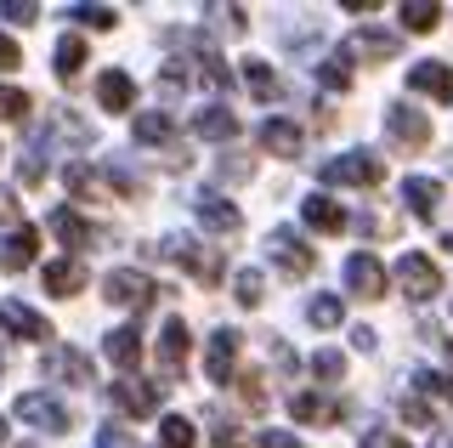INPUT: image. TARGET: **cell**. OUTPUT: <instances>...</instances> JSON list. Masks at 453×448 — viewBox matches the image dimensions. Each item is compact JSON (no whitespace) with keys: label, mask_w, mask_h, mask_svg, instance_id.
Masks as SVG:
<instances>
[{"label":"cell","mask_w":453,"mask_h":448,"mask_svg":"<svg viewBox=\"0 0 453 448\" xmlns=\"http://www.w3.org/2000/svg\"><path fill=\"white\" fill-rule=\"evenodd\" d=\"M159 437H165V448H193V443H198V426H193L188 414H170Z\"/></svg>","instance_id":"31"},{"label":"cell","mask_w":453,"mask_h":448,"mask_svg":"<svg viewBox=\"0 0 453 448\" xmlns=\"http://www.w3.org/2000/svg\"><path fill=\"white\" fill-rule=\"evenodd\" d=\"M103 352H108L113 363H119V369H136V358H142V335H136V324H119V329H108Z\"/></svg>","instance_id":"21"},{"label":"cell","mask_w":453,"mask_h":448,"mask_svg":"<svg viewBox=\"0 0 453 448\" xmlns=\"http://www.w3.org/2000/svg\"><path fill=\"white\" fill-rule=\"evenodd\" d=\"M188 352H193V329L181 324V318H170V324L159 329V375H165V381H170V375H181Z\"/></svg>","instance_id":"8"},{"label":"cell","mask_w":453,"mask_h":448,"mask_svg":"<svg viewBox=\"0 0 453 448\" xmlns=\"http://www.w3.org/2000/svg\"><path fill=\"white\" fill-rule=\"evenodd\" d=\"M380 176H386V165L374 153H340L318 171V182H329V188H380Z\"/></svg>","instance_id":"1"},{"label":"cell","mask_w":453,"mask_h":448,"mask_svg":"<svg viewBox=\"0 0 453 448\" xmlns=\"http://www.w3.org/2000/svg\"><path fill=\"white\" fill-rule=\"evenodd\" d=\"M363 58V63H391L396 58V35H380V29H357L346 40V63Z\"/></svg>","instance_id":"18"},{"label":"cell","mask_w":453,"mask_h":448,"mask_svg":"<svg viewBox=\"0 0 453 448\" xmlns=\"http://www.w3.org/2000/svg\"><path fill=\"white\" fill-rule=\"evenodd\" d=\"M318 86L351 91V68H346V58H323V63H318Z\"/></svg>","instance_id":"32"},{"label":"cell","mask_w":453,"mask_h":448,"mask_svg":"<svg viewBox=\"0 0 453 448\" xmlns=\"http://www.w3.org/2000/svg\"><path fill=\"white\" fill-rule=\"evenodd\" d=\"M266 256H273V267L283 278H306L311 267H318V250H311L301 233H289V228H278L273 239H266Z\"/></svg>","instance_id":"2"},{"label":"cell","mask_w":453,"mask_h":448,"mask_svg":"<svg viewBox=\"0 0 453 448\" xmlns=\"http://www.w3.org/2000/svg\"><path fill=\"white\" fill-rule=\"evenodd\" d=\"M396 284H403L408 301H431L436 290H442V273H436L431 256H403L396 261Z\"/></svg>","instance_id":"5"},{"label":"cell","mask_w":453,"mask_h":448,"mask_svg":"<svg viewBox=\"0 0 453 448\" xmlns=\"http://www.w3.org/2000/svg\"><path fill=\"white\" fill-rule=\"evenodd\" d=\"M233 363H238V329H216V335H210V358H204L210 381L226 386V381H233Z\"/></svg>","instance_id":"17"},{"label":"cell","mask_w":453,"mask_h":448,"mask_svg":"<svg viewBox=\"0 0 453 448\" xmlns=\"http://www.w3.org/2000/svg\"><path fill=\"white\" fill-rule=\"evenodd\" d=\"M216 171H221V176H233V182H244V176L255 171V165H250V159H221Z\"/></svg>","instance_id":"46"},{"label":"cell","mask_w":453,"mask_h":448,"mask_svg":"<svg viewBox=\"0 0 453 448\" xmlns=\"http://www.w3.org/2000/svg\"><path fill=\"white\" fill-rule=\"evenodd\" d=\"M136 143H148V148L176 143V125H170L165 108H148V114H136Z\"/></svg>","instance_id":"23"},{"label":"cell","mask_w":453,"mask_h":448,"mask_svg":"<svg viewBox=\"0 0 453 448\" xmlns=\"http://www.w3.org/2000/svg\"><path fill=\"white\" fill-rule=\"evenodd\" d=\"M46 375H57V381H68V386H91L96 375H91V358L74 352V346H46V363H40Z\"/></svg>","instance_id":"9"},{"label":"cell","mask_w":453,"mask_h":448,"mask_svg":"<svg viewBox=\"0 0 453 448\" xmlns=\"http://www.w3.org/2000/svg\"><path fill=\"white\" fill-rule=\"evenodd\" d=\"M306 318H311L318 329H334V324H340V301H334V296H311V301H306Z\"/></svg>","instance_id":"35"},{"label":"cell","mask_w":453,"mask_h":448,"mask_svg":"<svg viewBox=\"0 0 453 448\" xmlns=\"http://www.w3.org/2000/svg\"><path fill=\"white\" fill-rule=\"evenodd\" d=\"M244 398H250V403H261V398H266V391H261V375H244Z\"/></svg>","instance_id":"48"},{"label":"cell","mask_w":453,"mask_h":448,"mask_svg":"<svg viewBox=\"0 0 453 448\" xmlns=\"http://www.w3.org/2000/svg\"><path fill=\"white\" fill-rule=\"evenodd\" d=\"M96 103H103L108 114H125V108L136 103L131 74H125V68H103V74H96Z\"/></svg>","instance_id":"15"},{"label":"cell","mask_w":453,"mask_h":448,"mask_svg":"<svg viewBox=\"0 0 453 448\" xmlns=\"http://www.w3.org/2000/svg\"><path fill=\"white\" fill-rule=\"evenodd\" d=\"M108 398H113L119 414H136V420H148L153 409H159V386H148V381H113Z\"/></svg>","instance_id":"10"},{"label":"cell","mask_w":453,"mask_h":448,"mask_svg":"<svg viewBox=\"0 0 453 448\" xmlns=\"http://www.w3.org/2000/svg\"><path fill=\"white\" fill-rule=\"evenodd\" d=\"M244 74H250V91L261 97V103H273V97L283 91V86H278V74H273V63H244Z\"/></svg>","instance_id":"30"},{"label":"cell","mask_w":453,"mask_h":448,"mask_svg":"<svg viewBox=\"0 0 453 448\" xmlns=\"http://www.w3.org/2000/svg\"><path fill=\"white\" fill-rule=\"evenodd\" d=\"M340 369H346L340 352H318V358H311V375H323V381H340Z\"/></svg>","instance_id":"40"},{"label":"cell","mask_w":453,"mask_h":448,"mask_svg":"<svg viewBox=\"0 0 453 448\" xmlns=\"http://www.w3.org/2000/svg\"><path fill=\"white\" fill-rule=\"evenodd\" d=\"M170 256H176L181 261V267H188L193 278H198V284H221V250L216 244H198V239H176V244H170Z\"/></svg>","instance_id":"6"},{"label":"cell","mask_w":453,"mask_h":448,"mask_svg":"<svg viewBox=\"0 0 453 448\" xmlns=\"http://www.w3.org/2000/svg\"><path fill=\"white\" fill-rule=\"evenodd\" d=\"M193 131L210 136V143H233V136H238V114H233V108H204V114L193 120Z\"/></svg>","instance_id":"22"},{"label":"cell","mask_w":453,"mask_h":448,"mask_svg":"<svg viewBox=\"0 0 453 448\" xmlns=\"http://www.w3.org/2000/svg\"><path fill=\"white\" fill-rule=\"evenodd\" d=\"M18 420H28V426H40V431H51V437H63V431L74 426V414H68L57 398H46V391H23V398H18Z\"/></svg>","instance_id":"4"},{"label":"cell","mask_w":453,"mask_h":448,"mask_svg":"<svg viewBox=\"0 0 453 448\" xmlns=\"http://www.w3.org/2000/svg\"><path fill=\"white\" fill-rule=\"evenodd\" d=\"M0 324L18 335V341H46L51 335V324L35 313V306H23V301H0Z\"/></svg>","instance_id":"14"},{"label":"cell","mask_w":453,"mask_h":448,"mask_svg":"<svg viewBox=\"0 0 453 448\" xmlns=\"http://www.w3.org/2000/svg\"><path fill=\"white\" fill-rule=\"evenodd\" d=\"M436 23H442V6H436V0H403V29L431 35Z\"/></svg>","instance_id":"28"},{"label":"cell","mask_w":453,"mask_h":448,"mask_svg":"<svg viewBox=\"0 0 453 448\" xmlns=\"http://www.w3.org/2000/svg\"><path fill=\"white\" fill-rule=\"evenodd\" d=\"M301 143H306V136H301V125H295V120H266L261 125V148L278 153V159H295Z\"/></svg>","instance_id":"19"},{"label":"cell","mask_w":453,"mask_h":448,"mask_svg":"<svg viewBox=\"0 0 453 448\" xmlns=\"http://www.w3.org/2000/svg\"><path fill=\"white\" fill-rule=\"evenodd\" d=\"M403 420H414V426H431V409H425L419 398H403Z\"/></svg>","instance_id":"45"},{"label":"cell","mask_w":453,"mask_h":448,"mask_svg":"<svg viewBox=\"0 0 453 448\" xmlns=\"http://www.w3.org/2000/svg\"><path fill=\"white\" fill-rule=\"evenodd\" d=\"M28 114V97L18 86H0V120H23Z\"/></svg>","instance_id":"37"},{"label":"cell","mask_w":453,"mask_h":448,"mask_svg":"<svg viewBox=\"0 0 453 448\" xmlns=\"http://www.w3.org/2000/svg\"><path fill=\"white\" fill-rule=\"evenodd\" d=\"M386 131H391L396 148H425V143H431V120H425L419 108H391V114H386Z\"/></svg>","instance_id":"12"},{"label":"cell","mask_w":453,"mask_h":448,"mask_svg":"<svg viewBox=\"0 0 453 448\" xmlns=\"http://www.w3.org/2000/svg\"><path fill=\"white\" fill-rule=\"evenodd\" d=\"M193 210H198V221H204L210 233H221V239H226V233H238V228H244L238 205H233V199H221V193H198V199H193Z\"/></svg>","instance_id":"11"},{"label":"cell","mask_w":453,"mask_h":448,"mask_svg":"<svg viewBox=\"0 0 453 448\" xmlns=\"http://www.w3.org/2000/svg\"><path fill=\"white\" fill-rule=\"evenodd\" d=\"M0 443H6V420H0Z\"/></svg>","instance_id":"50"},{"label":"cell","mask_w":453,"mask_h":448,"mask_svg":"<svg viewBox=\"0 0 453 448\" xmlns=\"http://www.w3.org/2000/svg\"><path fill=\"white\" fill-rule=\"evenodd\" d=\"M103 296H108L113 306H131V313H148V306H153V278H142L136 267H113V273L103 278Z\"/></svg>","instance_id":"3"},{"label":"cell","mask_w":453,"mask_h":448,"mask_svg":"<svg viewBox=\"0 0 453 448\" xmlns=\"http://www.w3.org/2000/svg\"><path fill=\"white\" fill-rule=\"evenodd\" d=\"M68 193H74V199H91V171H85V165H68Z\"/></svg>","instance_id":"42"},{"label":"cell","mask_w":453,"mask_h":448,"mask_svg":"<svg viewBox=\"0 0 453 448\" xmlns=\"http://www.w3.org/2000/svg\"><path fill=\"white\" fill-rule=\"evenodd\" d=\"M18 216V199H12V193H0V221H12Z\"/></svg>","instance_id":"49"},{"label":"cell","mask_w":453,"mask_h":448,"mask_svg":"<svg viewBox=\"0 0 453 448\" xmlns=\"http://www.w3.org/2000/svg\"><path fill=\"white\" fill-rule=\"evenodd\" d=\"M46 228H51V233H57V239H63L68 250H85V244H91V221H80L74 210H51V221H46Z\"/></svg>","instance_id":"27"},{"label":"cell","mask_w":453,"mask_h":448,"mask_svg":"<svg viewBox=\"0 0 453 448\" xmlns=\"http://www.w3.org/2000/svg\"><path fill=\"white\" fill-rule=\"evenodd\" d=\"M35 250H40L35 228H12L6 239H0V273H23L28 261H35Z\"/></svg>","instance_id":"16"},{"label":"cell","mask_w":453,"mask_h":448,"mask_svg":"<svg viewBox=\"0 0 453 448\" xmlns=\"http://www.w3.org/2000/svg\"><path fill=\"white\" fill-rule=\"evenodd\" d=\"M210 18H216L226 35H244V6H210Z\"/></svg>","instance_id":"38"},{"label":"cell","mask_w":453,"mask_h":448,"mask_svg":"<svg viewBox=\"0 0 453 448\" xmlns=\"http://www.w3.org/2000/svg\"><path fill=\"white\" fill-rule=\"evenodd\" d=\"M96 448H136V437L125 426H103V431H96Z\"/></svg>","instance_id":"41"},{"label":"cell","mask_w":453,"mask_h":448,"mask_svg":"<svg viewBox=\"0 0 453 448\" xmlns=\"http://www.w3.org/2000/svg\"><path fill=\"white\" fill-rule=\"evenodd\" d=\"M68 18H80V23H85V29H96V35H108V29H113V23H119V12H113V6H74V12H68Z\"/></svg>","instance_id":"34"},{"label":"cell","mask_w":453,"mask_h":448,"mask_svg":"<svg viewBox=\"0 0 453 448\" xmlns=\"http://www.w3.org/2000/svg\"><path fill=\"white\" fill-rule=\"evenodd\" d=\"M0 18H6V23H35L40 6H28V0H6V6H0Z\"/></svg>","instance_id":"43"},{"label":"cell","mask_w":453,"mask_h":448,"mask_svg":"<svg viewBox=\"0 0 453 448\" xmlns=\"http://www.w3.org/2000/svg\"><path fill=\"white\" fill-rule=\"evenodd\" d=\"M12 68H23V51H18V40L0 35V74H12Z\"/></svg>","instance_id":"44"},{"label":"cell","mask_w":453,"mask_h":448,"mask_svg":"<svg viewBox=\"0 0 453 448\" xmlns=\"http://www.w3.org/2000/svg\"><path fill=\"white\" fill-rule=\"evenodd\" d=\"M408 91L436 97V103H453V68L448 63H414L408 68Z\"/></svg>","instance_id":"13"},{"label":"cell","mask_w":453,"mask_h":448,"mask_svg":"<svg viewBox=\"0 0 453 448\" xmlns=\"http://www.w3.org/2000/svg\"><path fill=\"white\" fill-rule=\"evenodd\" d=\"M80 68H85V40L63 35V40H57V80H74Z\"/></svg>","instance_id":"29"},{"label":"cell","mask_w":453,"mask_h":448,"mask_svg":"<svg viewBox=\"0 0 453 448\" xmlns=\"http://www.w3.org/2000/svg\"><path fill=\"white\" fill-rule=\"evenodd\" d=\"M403 205L414 210L419 221H431V216H436V205H442V182H431V176H408V182H403Z\"/></svg>","instance_id":"20"},{"label":"cell","mask_w":453,"mask_h":448,"mask_svg":"<svg viewBox=\"0 0 453 448\" xmlns=\"http://www.w3.org/2000/svg\"><path fill=\"white\" fill-rule=\"evenodd\" d=\"M346 290L363 296V301H380V296H386V267H380L368 250H357V256L346 261Z\"/></svg>","instance_id":"7"},{"label":"cell","mask_w":453,"mask_h":448,"mask_svg":"<svg viewBox=\"0 0 453 448\" xmlns=\"http://www.w3.org/2000/svg\"><path fill=\"white\" fill-rule=\"evenodd\" d=\"M289 414L301 420V426H323V420H340V409L329 398H318V391H301V398H289Z\"/></svg>","instance_id":"26"},{"label":"cell","mask_w":453,"mask_h":448,"mask_svg":"<svg viewBox=\"0 0 453 448\" xmlns=\"http://www.w3.org/2000/svg\"><path fill=\"white\" fill-rule=\"evenodd\" d=\"M363 448H414V443L396 437V431H386V426H374V431H363Z\"/></svg>","instance_id":"39"},{"label":"cell","mask_w":453,"mask_h":448,"mask_svg":"<svg viewBox=\"0 0 453 448\" xmlns=\"http://www.w3.org/2000/svg\"><path fill=\"white\" fill-rule=\"evenodd\" d=\"M301 216H306L318 233H340V228H346V210H340L334 199H323V193H311V199L301 205Z\"/></svg>","instance_id":"24"},{"label":"cell","mask_w":453,"mask_h":448,"mask_svg":"<svg viewBox=\"0 0 453 448\" xmlns=\"http://www.w3.org/2000/svg\"><path fill=\"white\" fill-rule=\"evenodd\" d=\"M85 284V267L74 256H63V261H46V290L51 296H74V290Z\"/></svg>","instance_id":"25"},{"label":"cell","mask_w":453,"mask_h":448,"mask_svg":"<svg viewBox=\"0 0 453 448\" xmlns=\"http://www.w3.org/2000/svg\"><path fill=\"white\" fill-rule=\"evenodd\" d=\"M448 250H453V239H448Z\"/></svg>","instance_id":"51"},{"label":"cell","mask_w":453,"mask_h":448,"mask_svg":"<svg viewBox=\"0 0 453 448\" xmlns=\"http://www.w3.org/2000/svg\"><path fill=\"white\" fill-rule=\"evenodd\" d=\"M233 296H238V306H261V296H266L261 273H255V267H244V273L233 278Z\"/></svg>","instance_id":"33"},{"label":"cell","mask_w":453,"mask_h":448,"mask_svg":"<svg viewBox=\"0 0 453 448\" xmlns=\"http://www.w3.org/2000/svg\"><path fill=\"white\" fill-rule=\"evenodd\" d=\"M261 448H301V437H289V431H261Z\"/></svg>","instance_id":"47"},{"label":"cell","mask_w":453,"mask_h":448,"mask_svg":"<svg viewBox=\"0 0 453 448\" xmlns=\"http://www.w3.org/2000/svg\"><path fill=\"white\" fill-rule=\"evenodd\" d=\"M414 386L419 391H436V398L453 403V375H436V369H414Z\"/></svg>","instance_id":"36"}]
</instances>
